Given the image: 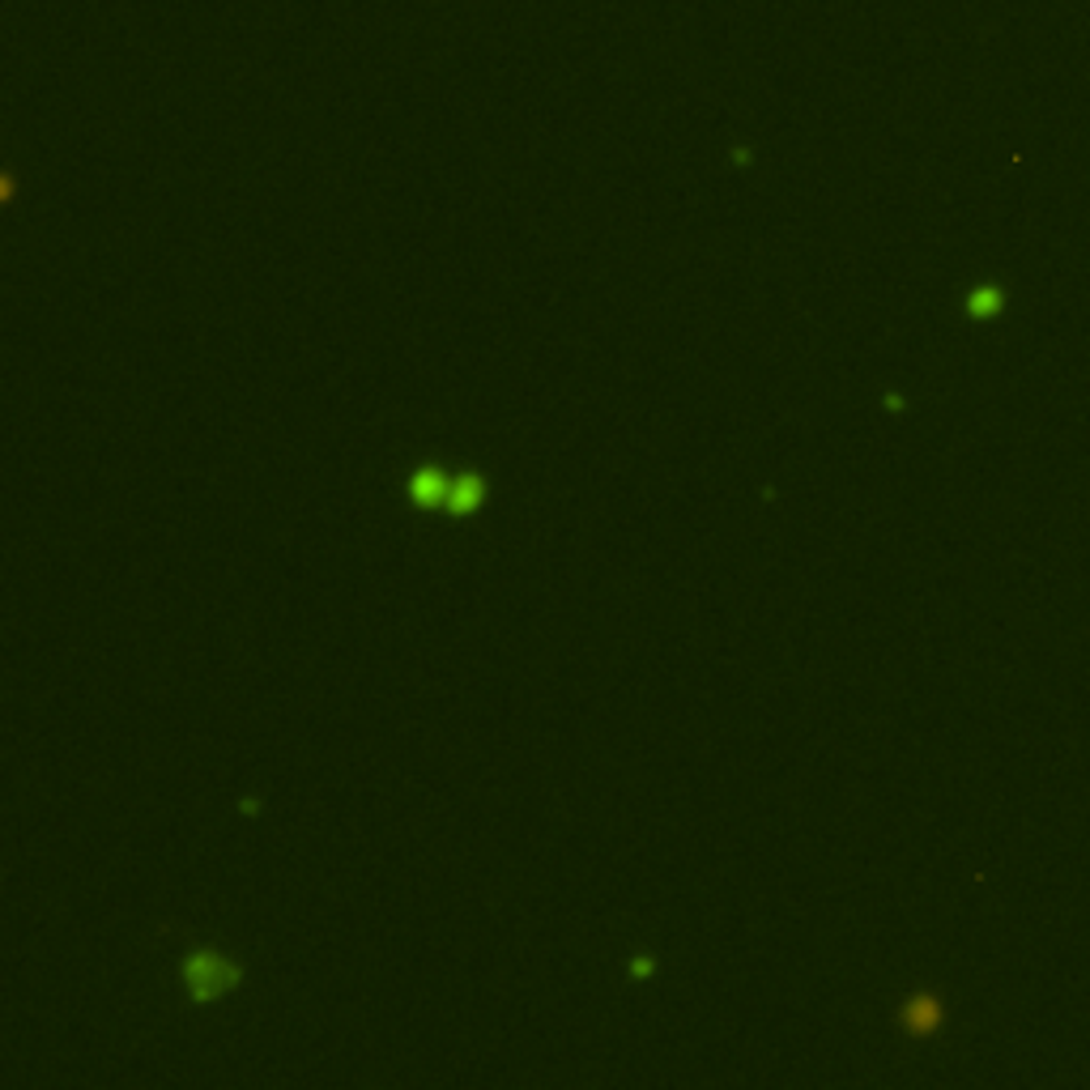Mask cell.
<instances>
[{
    "mask_svg": "<svg viewBox=\"0 0 1090 1090\" xmlns=\"http://www.w3.org/2000/svg\"><path fill=\"white\" fill-rule=\"evenodd\" d=\"M184 980H188L196 1001H218V996H226L239 984L243 971L226 954H218V950H196V954H188V963H184Z\"/></svg>",
    "mask_w": 1090,
    "mask_h": 1090,
    "instance_id": "6da1fadb",
    "label": "cell"
},
{
    "mask_svg": "<svg viewBox=\"0 0 1090 1090\" xmlns=\"http://www.w3.org/2000/svg\"><path fill=\"white\" fill-rule=\"evenodd\" d=\"M898 1022H903V1031L912 1035V1040H929V1035H937L945 1022V1005L937 993H912L903 1001V1010H898Z\"/></svg>",
    "mask_w": 1090,
    "mask_h": 1090,
    "instance_id": "7a4b0ae2",
    "label": "cell"
},
{
    "mask_svg": "<svg viewBox=\"0 0 1090 1090\" xmlns=\"http://www.w3.org/2000/svg\"><path fill=\"white\" fill-rule=\"evenodd\" d=\"M448 490H452V473H443L439 464H418L410 473V503L422 511H435L448 503Z\"/></svg>",
    "mask_w": 1090,
    "mask_h": 1090,
    "instance_id": "3957f363",
    "label": "cell"
},
{
    "mask_svg": "<svg viewBox=\"0 0 1090 1090\" xmlns=\"http://www.w3.org/2000/svg\"><path fill=\"white\" fill-rule=\"evenodd\" d=\"M485 503V478L482 473H456L452 478V490H448V515H473L482 511Z\"/></svg>",
    "mask_w": 1090,
    "mask_h": 1090,
    "instance_id": "277c9868",
    "label": "cell"
},
{
    "mask_svg": "<svg viewBox=\"0 0 1090 1090\" xmlns=\"http://www.w3.org/2000/svg\"><path fill=\"white\" fill-rule=\"evenodd\" d=\"M1005 307V291L1001 286H975L968 294V315L971 320H993Z\"/></svg>",
    "mask_w": 1090,
    "mask_h": 1090,
    "instance_id": "5b68a950",
    "label": "cell"
}]
</instances>
